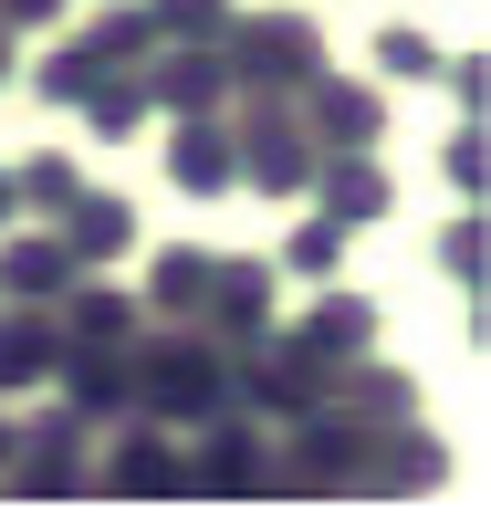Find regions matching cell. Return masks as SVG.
<instances>
[{"label":"cell","mask_w":491,"mask_h":512,"mask_svg":"<svg viewBox=\"0 0 491 512\" xmlns=\"http://www.w3.org/2000/svg\"><path fill=\"white\" fill-rule=\"evenodd\" d=\"M314 189H324V220H345V230L387 220V168H377L366 147H345V157H314Z\"/></svg>","instance_id":"cell-14"},{"label":"cell","mask_w":491,"mask_h":512,"mask_svg":"<svg viewBox=\"0 0 491 512\" xmlns=\"http://www.w3.org/2000/svg\"><path fill=\"white\" fill-rule=\"evenodd\" d=\"M0 74H11V21H0Z\"/></svg>","instance_id":"cell-31"},{"label":"cell","mask_w":491,"mask_h":512,"mask_svg":"<svg viewBox=\"0 0 491 512\" xmlns=\"http://www.w3.org/2000/svg\"><path fill=\"white\" fill-rule=\"evenodd\" d=\"M53 356H63L53 304H0V398H21L32 377H53Z\"/></svg>","instance_id":"cell-12"},{"label":"cell","mask_w":491,"mask_h":512,"mask_svg":"<svg viewBox=\"0 0 491 512\" xmlns=\"http://www.w3.org/2000/svg\"><path fill=\"white\" fill-rule=\"evenodd\" d=\"M199 335L220 356L272 335V262H209V293H199Z\"/></svg>","instance_id":"cell-6"},{"label":"cell","mask_w":491,"mask_h":512,"mask_svg":"<svg viewBox=\"0 0 491 512\" xmlns=\"http://www.w3.org/2000/svg\"><path fill=\"white\" fill-rule=\"evenodd\" d=\"M439 262H450V283H481V272H491V230H481V209H460V220L439 230Z\"/></svg>","instance_id":"cell-22"},{"label":"cell","mask_w":491,"mask_h":512,"mask_svg":"<svg viewBox=\"0 0 491 512\" xmlns=\"http://www.w3.org/2000/svg\"><path fill=\"white\" fill-rule=\"evenodd\" d=\"M84 42H95V53H105V63H147V42H168V32H157V21H147V11H105V21H95V32H84Z\"/></svg>","instance_id":"cell-23"},{"label":"cell","mask_w":491,"mask_h":512,"mask_svg":"<svg viewBox=\"0 0 491 512\" xmlns=\"http://www.w3.org/2000/svg\"><path fill=\"white\" fill-rule=\"evenodd\" d=\"M209 429V418H199ZM178 492H209V502H241V492H283V460H272L262 429H209L199 450H178Z\"/></svg>","instance_id":"cell-5"},{"label":"cell","mask_w":491,"mask_h":512,"mask_svg":"<svg viewBox=\"0 0 491 512\" xmlns=\"http://www.w3.org/2000/svg\"><path fill=\"white\" fill-rule=\"evenodd\" d=\"M53 377H63V398H74L84 429L136 408V366H126V345H63V356H53Z\"/></svg>","instance_id":"cell-9"},{"label":"cell","mask_w":491,"mask_h":512,"mask_svg":"<svg viewBox=\"0 0 491 512\" xmlns=\"http://www.w3.org/2000/svg\"><path fill=\"white\" fill-rule=\"evenodd\" d=\"M199 293H209V251H157L147 262V314L157 324H199Z\"/></svg>","instance_id":"cell-18"},{"label":"cell","mask_w":491,"mask_h":512,"mask_svg":"<svg viewBox=\"0 0 491 512\" xmlns=\"http://www.w3.org/2000/svg\"><path fill=\"white\" fill-rule=\"evenodd\" d=\"M293 115H303V136H314L324 157H345V147H377V126H387V105H377V84H345V74H303L293 84Z\"/></svg>","instance_id":"cell-7"},{"label":"cell","mask_w":491,"mask_h":512,"mask_svg":"<svg viewBox=\"0 0 491 512\" xmlns=\"http://www.w3.org/2000/svg\"><path fill=\"white\" fill-rule=\"evenodd\" d=\"M53 230H63V251H74L84 272H105L115 251H136V220H126V199H95V189H74L53 209Z\"/></svg>","instance_id":"cell-13"},{"label":"cell","mask_w":491,"mask_h":512,"mask_svg":"<svg viewBox=\"0 0 491 512\" xmlns=\"http://www.w3.org/2000/svg\"><path fill=\"white\" fill-rule=\"evenodd\" d=\"M126 366H136V408L168 418V429H189V418H220V408H230V356L199 335V324H168V335H157L147 356H126Z\"/></svg>","instance_id":"cell-1"},{"label":"cell","mask_w":491,"mask_h":512,"mask_svg":"<svg viewBox=\"0 0 491 512\" xmlns=\"http://www.w3.org/2000/svg\"><path fill=\"white\" fill-rule=\"evenodd\" d=\"M157 32H168V42H220V21H230V0H157Z\"/></svg>","instance_id":"cell-24"},{"label":"cell","mask_w":491,"mask_h":512,"mask_svg":"<svg viewBox=\"0 0 491 512\" xmlns=\"http://www.w3.org/2000/svg\"><path fill=\"white\" fill-rule=\"evenodd\" d=\"M74 189H84V168H74V157H21V168H11V199H21V209H42V220H53Z\"/></svg>","instance_id":"cell-20"},{"label":"cell","mask_w":491,"mask_h":512,"mask_svg":"<svg viewBox=\"0 0 491 512\" xmlns=\"http://www.w3.org/2000/svg\"><path fill=\"white\" fill-rule=\"evenodd\" d=\"M21 220V199H11V168H0V230H11Z\"/></svg>","instance_id":"cell-30"},{"label":"cell","mask_w":491,"mask_h":512,"mask_svg":"<svg viewBox=\"0 0 491 512\" xmlns=\"http://www.w3.org/2000/svg\"><path fill=\"white\" fill-rule=\"evenodd\" d=\"M377 63H387L397 84H408V74H439V53H429V32H387V42H377Z\"/></svg>","instance_id":"cell-27"},{"label":"cell","mask_w":491,"mask_h":512,"mask_svg":"<svg viewBox=\"0 0 491 512\" xmlns=\"http://www.w3.org/2000/svg\"><path fill=\"white\" fill-rule=\"evenodd\" d=\"M230 398H241L251 418H303V408L335 398V356H314L303 335H262V345H241Z\"/></svg>","instance_id":"cell-3"},{"label":"cell","mask_w":491,"mask_h":512,"mask_svg":"<svg viewBox=\"0 0 491 512\" xmlns=\"http://www.w3.org/2000/svg\"><path fill=\"white\" fill-rule=\"evenodd\" d=\"M105 74H115V63L95 53V42H74V53H53V63H42V95H63V105H84V95H95Z\"/></svg>","instance_id":"cell-21"},{"label":"cell","mask_w":491,"mask_h":512,"mask_svg":"<svg viewBox=\"0 0 491 512\" xmlns=\"http://www.w3.org/2000/svg\"><path fill=\"white\" fill-rule=\"evenodd\" d=\"M230 157H241V178H251V189H303L324 147L303 136V115H293L283 95H251V115L230 126Z\"/></svg>","instance_id":"cell-4"},{"label":"cell","mask_w":491,"mask_h":512,"mask_svg":"<svg viewBox=\"0 0 491 512\" xmlns=\"http://www.w3.org/2000/svg\"><path fill=\"white\" fill-rule=\"evenodd\" d=\"M84 492H126V502L178 492V439H168V429H136V439H115L95 471H84Z\"/></svg>","instance_id":"cell-10"},{"label":"cell","mask_w":491,"mask_h":512,"mask_svg":"<svg viewBox=\"0 0 491 512\" xmlns=\"http://www.w3.org/2000/svg\"><path fill=\"white\" fill-rule=\"evenodd\" d=\"M335 251H345V220H303L283 262H293V272H335Z\"/></svg>","instance_id":"cell-25"},{"label":"cell","mask_w":491,"mask_h":512,"mask_svg":"<svg viewBox=\"0 0 491 512\" xmlns=\"http://www.w3.org/2000/svg\"><path fill=\"white\" fill-rule=\"evenodd\" d=\"M74 272H84V262L63 251V230H42V241H11V251H0V293H11V304H53Z\"/></svg>","instance_id":"cell-16"},{"label":"cell","mask_w":491,"mask_h":512,"mask_svg":"<svg viewBox=\"0 0 491 512\" xmlns=\"http://www.w3.org/2000/svg\"><path fill=\"white\" fill-rule=\"evenodd\" d=\"M63 11V0H0V21H11V32H21V21H53Z\"/></svg>","instance_id":"cell-29"},{"label":"cell","mask_w":491,"mask_h":512,"mask_svg":"<svg viewBox=\"0 0 491 512\" xmlns=\"http://www.w3.org/2000/svg\"><path fill=\"white\" fill-rule=\"evenodd\" d=\"M147 95H168L178 115H209V105L230 95V63L209 53V42H168V53L147 42Z\"/></svg>","instance_id":"cell-11"},{"label":"cell","mask_w":491,"mask_h":512,"mask_svg":"<svg viewBox=\"0 0 491 512\" xmlns=\"http://www.w3.org/2000/svg\"><path fill=\"white\" fill-rule=\"evenodd\" d=\"M293 335L314 345V356H335V366H345V356H366V304H356V293H324V304L303 314Z\"/></svg>","instance_id":"cell-19"},{"label":"cell","mask_w":491,"mask_h":512,"mask_svg":"<svg viewBox=\"0 0 491 512\" xmlns=\"http://www.w3.org/2000/svg\"><path fill=\"white\" fill-rule=\"evenodd\" d=\"M168 178H178V189H230V178H241V157H230V126L189 115V126L168 136Z\"/></svg>","instance_id":"cell-17"},{"label":"cell","mask_w":491,"mask_h":512,"mask_svg":"<svg viewBox=\"0 0 491 512\" xmlns=\"http://www.w3.org/2000/svg\"><path fill=\"white\" fill-rule=\"evenodd\" d=\"M450 95H460V115H481V105H491V63H481V53H460V63H450Z\"/></svg>","instance_id":"cell-28"},{"label":"cell","mask_w":491,"mask_h":512,"mask_svg":"<svg viewBox=\"0 0 491 512\" xmlns=\"http://www.w3.org/2000/svg\"><path fill=\"white\" fill-rule=\"evenodd\" d=\"M450 178H460V199H481V178H491V147H481V115L450 136Z\"/></svg>","instance_id":"cell-26"},{"label":"cell","mask_w":491,"mask_h":512,"mask_svg":"<svg viewBox=\"0 0 491 512\" xmlns=\"http://www.w3.org/2000/svg\"><path fill=\"white\" fill-rule=\"evenodd\" d=\"M0 450H11V429H0Z\"/></svg>","instance_id":"cell-32"},{"label":"cell","mask_w":491,"mask_h":512,"mask_svg":"<svg viewBox=\"0 0 491 512\" xmlns=\"http://www.w3.org/2000/svg\"><path fill=\"white\" fill-rule=\"evenodd\" d=\"M53 304H63V345H136V304L115 283H95V272H74Z\"/></svg>","instance_id":"cell-15"},{"label":"cell","mask_w":491,"mask_h":512,"mask_svg":"<svg viewBox=\"0 0 491 512\" xmlns=\"http://www.w3.org/2000/svg\"><path fill=\"white\" fill-rule=\"evenodd\" d=\"M0 460H11V492H42V502H53V492H84V418L74 408L42 418V429H21Z\"/></svg>","instance_id":"cell-8"},{"label":"cell","mask_w":491,"mask_h":512,"mask_svg":"<svg viewBox=\"0 0 491 512\" xmlns=\"http://www.w3.org/2000/svg\"><path fill=\"white\" fill-rule=\"evenodd\" d=\"M220 63L251 95H293L303 74H324V32L314 11H251V21H220Z\"/></svg>","instance_id":"cell-2"}]
</instances>
